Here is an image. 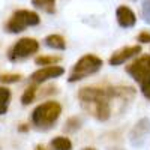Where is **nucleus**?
Segmentation results:
<instances>
[{"label":"nucleus","instance_id":"obj_1","mask_svg":"<svg viewBox=\"0 0 150 150\" xmlns=\"http://www.w3.org/2000/svg\"><path fill=\"white\" fill-rule=\"evenodd\" d=\"M116 96V89L102 87H83L78 92V99L86 112L99 122H105L111 116L110 99Z\"/></svg>","mask_w":150,"mask_h":150},{"label":"nucleus","instance_id":"obj_2","mask_svg":"<svg viewBox=\"0 0 150 150\" xmlns=\"http://www.w3.org/2000/svg\"><path fill=\"white\" fill-rule=\"evenodd\" d=\"M62 114V105L56 101H47L32 111V123L38 129H50Z\"/></svg>","mask_w":150,"mask_h":150},{"label":"nucleus","instance_id":"obj_3","mask_svg":"<svg viewBox=\"0 0 150 150\" xmlns=\"http://www.w3.org/2000/svg\"><path fill=\"white\" fill-rule=\"evenodd\" d=\"M126 72L140 84L143 95L150 99V56H141L126 66Z\"/></svg>","mask_w":150,"mask_h":150},{"label":"nucleus","instance_id":"obj_4","mask_svg":"<svg viewBox=\"0 0 150 150\" xmlns=\"http://www.w3.org/2000/svg\"><path fill=\"white\" fill-rule=\"evenodd\" d=\"M102 65H104V62L101 57H98L95 54H86L74 65L72 72L68 80H69V83H77L80 80H84L89 75L96 74L102 68Z\"/></svg>","mask_w":150,"mask_h":150},{"label":"nucleus","instance_id":"obj_5","mask_svg":"<svg viewBox=\"0 0 150 150\" xmlns=\"http://www.w3.org/2000/svg\"><path fill=\"white\" fill-rule=\"evenodd\" d=\"M39 23H41V18L36 12L27 11V9H20V11H15L11 15L9 21L5 26V30L9 33H20L27 27L38 26Z\"/></svg>","mask_w":150,"mask_h":150},{"label":"nucleus","instance_id":"obj_6","mask_svg":"<svg viewBox=\"0 0 150 150\" xmlns=\"http://www.w3.org/2000/svg\"><path fill=\"white\" fill-rule=\"evenodd\" d=\"M38 50H39V42L35 38H21L9 48L8 59L11 62H18L33 56L35 53H38Z\"/></svg>","mask_w":150,"mask_h":150},{"label":"nucleus","instance_id":"obj_7","mask_svg":"<svg viewBox=\"0 0 150 150\" xmlns=\"http://www.w3.org/2000/svg\"><path fill=\"white\" fill-rule=\"evenodd\" d=\"M65 74V69L62 66H44L41 69L35 71L32 75H30V81L33 84H42L48 80H53V78H57L60 75Z\"/></svg>","mask_w":150,"mask_h":150},{"label":"nucleus","instance_id":"obj_8","mask_svg":"<svg viewBox=\"0 0 150 150\" xmlns=\"http://www.w3.org/2000/svg\"><path fill=\"white\" fill-rule=\"evenodd\" d=\"M141 53V47L140 45H131V47H123L117 51H114L110 57V65L111 66H119V65H123L126 60L138 56Z\"/></svg>","mask_w":150,"mask_h":150},{"label":"nucleus","instance_id":"obj_9","mask_svg":"<svg viewBox=\"0 0 150 150\" xmlns=\"http://www.w3.org/2000/svg\"><path fill=\"white\" fill-rule=\"evenodd\" d=\"M116 20L119 23V26L123 27V29L134 27L135 23H137V17L134 14V11L128 6H123V5L116 9Z\"/></svg>","mask_w":150,"mask_h":150},{"label":"nucleus","instance_id":"obj_10","mask_svg":"<svg viewBox=\"0 0 150 150\" xmlns=\"http://www.w3.org/2000/svg\"><path fill=\"white\" fill-rule=\"evenodd\" d=\"M45 45L50 47V48H53V50H60V51H63V50L66 48V41H65V38L62 36V35H48L45 38Z\"/></svg>","mask_w":150,"mask_h":150},{"label":"nucleus","instance_id":"obj_11","mask_svg":"<svg viewBox=\"0 0 150 150\" xmlns=\"http://www.w3.org/2000/svg\"><path fill=\"white\" fill-rule=\"evenodd\" d=\"M53 150H72V143L66 137H56L50 143Z\"/></svg>","mask_w":150,"mask_h":150},{"label":"nucleus","instance_id":"obj_12","mask_svg":"<svg viewBox=\"0 0 150 150\" xmlns=\"http://www.w3.org/2000/svg\"><path fill=\"white\" fill-rule=\"evenodd\" d=\"M9 101H11V90L6 87H0V116L8 112Z\"/></svg>","mask_w":150,"mask_h":150},{"label":"nucleus","instance_id":"obj_13","mask_svg":"<svg viewBox=\"0 0 150 150\" xmlns=\"http://www.w3.org/2000/svg\"><path fill=\"white\" fill-rule=\"evenodd\" d=\"M33 6L38 9H42L47 14H54L56 12V0H32Z\"/></svg>","mask_w":150,"mask_h":150},{"label":"nucleus","instance_id":"obj_14","mask_svg":"<svg viewBox=\"0 0 150 150\" xmlns=\"http://www.w3.org/2000/svg\"><path fill=\"white\" fill-rule=\"evenodd\" d=\"M36 84H32V86H29L26 90H24V93H23V96H21V104L23 105H29V104H32L33 101H35V98H36Z\"/></svg>","mask_w":150,"mask_h":150},{"label":"nucleus","instance_id":"obj_15","mask_svg":"<svg viewBox=\"0 0 150 150\" xmlns=\"http://www.w3.org/2000/svg\"><path fill=\"white\" fill-rule=\"evenodd\" d=\"M59 62H60L59 56H39L35 59V63L39 66H54Z\"/></svg>","mask_w":150,"mask_h":150},{"label":"nucleus","instance_id":"obj_16","mask_svg":"<svg viewBox=\"0 0 150 150\" xmlns=\"http://www.w3.org/2000/svg\"><path fill=\"white\" fill-rule=\"evenodd\" d=\"M21 74H0V83L2 84H14L21 81Z\"/></svg>","mask_w":150,"mask_h":150},{"label":"nucleus","instance_id":"obj_17","mask_svg":"<svg viewBox=\"0 0 150 150\" xmlns=\"http://www.w3.org/2000/svg\"><path fill=\"white\" fill-rule=\"evenodd\" d=\"M141 17L147 24H150V0H144L141 3Z\"/></svg>","mask_w":150,"mask_h":150},{"label":"nucleus","instance_id":"obj_18","mask_svg":"<svg viewBox=\"0 0 150 150\" xmlns=\"http://www.w3.org/2000/svg\"><path fill=\"white\" fill-rule=\"evenodd\" d=\"M80 125H81V120L78 119V117H72V119H69L68 120V123H66V131H71V132H74V131H77L78 128H80Z\"/></svg>","mask_w":150,"mask_h":150},{"label":"nucleus","instance_id":"obj_19","mask_svg":"<svg viewBox=\"0 0 150 150\" xmlns=\"http://www.w3.org/2000/svg\"><path fill=\"white\" fill-rule=\"evenodd\" d=\"M137 39H138V42H141V44H150V33L149 32H141Z\"/></svg>","mask_w":150,"mask_h":150},{"label":"nucleus","instance_id":"obj_20","mask_svg":"<svg viewBox=\"0 0 150 150\" xmlns=\"http://www.w3.org/2000/svg\"><path fill=\"white\" fill-rule=\"evenodd\" d=\"M35 150H47V149H45V147H44L42 144H38V146L35 147Z\"/></svg>","mask_w":150,"mask_h":150},{"label":"nucleus","instance_id":"obj_21","mask_svg":"<svg viewBox=\"0 0 150 150\" xmlns=\"http://www.w3.org/2000/svg\"><path fill=\"white\" fill-rule=\"evenodd\" d=\"M18 129H20V131H23V132H26V131H27V128H26V125H21V126H20Z\"/></svg>","mask_w":150,"mask_h":150},{"label":"nucleus","instance_id":"obj_22","mask_svg":"<svg viewBox=\"0 0 150 150\" xmlns=\"http://www.w3.org/2000/svg\"><path fill=\"white\" fill-rule=\"evenodd\" d=\"M83 150H95V149H92V147H86V149H83Z\"/></svg>","mask_w":150,"mask_h":150}]
</instances>
